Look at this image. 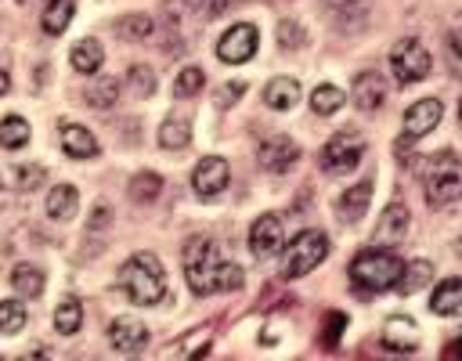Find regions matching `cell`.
Here are the masks:
<instances>
[{
	"mask_svg": "<svg viewBox=\"0 0 462 361\" xmlns=\"http://www.w3.org/2000/svg\"><path fill=\"white\" fill-rule=\"evenodd\" d=\"M184 279H189V286L199 297L231 293V290H242V282H246L242 267L214 239H192L189 242V249H184Z\"/></svg>",
	"mask_w": 462,
	"mask_h": 361,
	"instance_id": "obj_1",
	"label": "cell"
},
{
	"mask_svg": "<svg viewBox=\"0 0 462 361\" xmlns=\"http://www.w3.org/2000/svg\"><path fill=\"white\" fill-rule=\"evenodd\" d=\"M120 286L127 293L130 304L138 307H152L166 297V271L159 264L155 253H134L123 267H120Z\"/></svg>",
	"mask_w": 462,
	"mask_h": 361,
	"instance_id": "obj_2",
	"label": "cell"
},
{
	"mask_svg": "<svg viewBox=\"0 0 462 361\" xmlns=\"http://www.w3.org/2000/svg\"><path fill=\"white\" fill-rule=\"evenodd\" d=\"M405 271V260L391 249H361L354 260H350V282L365 293H383V290H394L398 279Z\"/></svg>",
	"mask_w": 462,
	"mask_h": 361,
	"instance_id": "obj_3",
	"label": "cell"
},
{
	"mask_svg": "<svg viewBox=\"0 0 462 361\" xmlns=\"http://www.w3.org/2000/svg\"><path fill=\"white\" fill-rule=\"evenodd\" d=\"M325 256H329V239H325V231H315V228L300 231V235L286 246V253H282V279H304V275H311V271H315Z\"/></svg>",
	"mask_w": 462,
	"mask_h": 361,
	"instance_id": "obj_4",
	"label": "cell"
},
{
	"mask_svg": "<svg viewBox=\"0 0 462 361\" xmlns=\"http://www.w3.org/2000/svg\"><path fill=\"white\" fill-rule=\"evenodd\" d=\"M423 189H426L430 206H448V203L458 199V192H462V166H458V159L451 152H441L430 163V170L423 177Z\"/></svg>",
	"mask_w": 462,
	"mask_h": 361,
	"instance_id": "obj_5",
	"label": "cell"
},
{
	"mask_svg": "<svg viewBox=\"0 0 462 361\" xmlns=\"http://www.w3.org/2000/svg\"><path fill=\"white\" fill-rule=\"evenodd\" d=\"M365 155V138L357 130H340L325 141L322 148V166L325 173H350Z\"/></svg>",
	"mask_w": 462,
	"mask_h": 361,
	"instance_id": "obj_6",
	"label": "cell"
},
{
	"mask_svg": "<svg viewBox=\"0 0 462 361\" xmlns=\"http://www.w3.org/2000/svg\"><path fill=\"white\" fill-rule=\"evenodd\" d=\"M430 51L416 40V37H405V40H398L394 44V51H391V69H394V76H398V83H419L426 72H430Z\"/></svg>",
	"mask_w": 462,
	"mask_h": 361,
	"instance_id": "obj_7",
	"label": "cell"
},
{
	"mask_svg": "<svg viewBox=\"0 0 462 361\" xmlns=\"http://www.w3.org/2000/svg\"><path fill=\"white\" fill-rule=\"evenodd\" d=\"M256 44H260L256 26L239 22V26H231V29L221 37V44H217V58H221V62H228V65H242V62H249V58L256 55Z\"/></svg>",
	"mask_w": 462,
	"mask_h": 361,
	"instance_id": "obj_8",
	"label": "cell"
},
{
	"mask_svg": "<svg viewBox=\"0 0 462 361\" xmlns=\"http://www.w3.org/2000/svg\"><path fill=\"white\" fill-rule=\"evenodd\" d=\"M228 180H231V166L221 155H206V159H199V166L192 173V189L203 199H214V196H221L228 189Z\"/></svg>",
	"mask_w": 462,
	"mask_h": 361,
	"instance_id": "obj_9",
	"label": "cell"
},
{
	"mask_svg": "<svg viewBox=\"0 0 462 361\" xmlns=\"http://www.w3.org/2000/svg\"><path fill=\"white\" fill-rule=\"evenodd\" d=\"M286 242V231H282V217L279 214H264L253 221V231H249V249L253 256H274Z\"/></svg>",
	"mask_w": 462,
	"mask_h": 361,
	"instance_id": "obj_10",
	"label": "cell"
},
{
	"mask_svg": "<svg viewBox=\"0 0 462 361\" xmlns=\"http://www.w3.org/2000/svg\"><path fill=\"white\" fill-rule=\"evenodd\" d=\"M256 159H260V166H264L267 173H286V170L300 159V145L290 141V138H271V141L260 145Z\"/></svg>",
	"mask_w": 462,
	"mask_h": 361,
	"instance_id": "obj_11",
	"label": "cell"
},
{
	"mask_svg": "<svg viewBox=\"0 0 462 361\" xmlns=\"http://www.w3.org/2000/svg\"><path fill=\"white\" fill-rule=\"evenodd\" d=\"M441 116H444V105L437 102V98H423V102H416L408 113H405V138H423V134H430L437 123H441Z\"/></svg>",
	"mask_w": 462,
	"mask_h": 361,
	"instance_id": "obj_12",
	"label": "cell"
},
{
	"mask_svg": "<svg viewBox=\"0 0 462 361\" xmlns=\"http://www.w3.org/2000/svg\"><path fill=\"white\" fill-rule=\"evenodd\" d=\"M408 224H412L408 206H405V203H391V206L383 210L380 224H376V242H380V246H398V242H405Z\"/></svg>",
	"mask_w": 462,
	"mask_h": 361,
	"instance_id": "obj_13",
	"label": "cell"
},
{
	"mask_svg": "<svg viewBox=\"0 0 462 361\" xmlns=\"http://www.w3.org/2000/svg\"><path fill=\"white\" fill-rule=\"evenodd\" d=\"M109 343H113L120 354H138V350H145V343H148V329H145L141 322H134V318H116V322L109 325Z\"/></svg>",
	"mask_w": 462,
	"mask_h": 361,
	"instance_id": "obj_14",
	"label": "cell"
},
{
	"mask_svg": "<svg viewBox=\"0 0 462 361\" xmlns=\"http://www.w3.org/2000/svg\"><path fill=\"white\" fill-rule=\"evenodd\" d=\"M383 102H387V83H383V76H380V72H361V76L354 80V105H357L361 113H376Z\"/></svg>",
	"mask_w": 462,
	"mask_h": 361,
	"instance_id": "obj_15",
	"label": "cell"
},
{
	"mask_svg": "<svg viewBox=\"0 0 462 361\" xmlns=\"http://www.w3.org/2000/svg\"><path fill=\"white\" fill-rule=\"evenodd\" d=\"M383 347L387 350H398V354H412L416 347H419V329H416V322L412 318H391L387 325H383Z\"/></svg>",
	"mask_w": 462,
	"mask_h": 361,
	"instance_id": "obj_16",
	"label": "cell"
},
{
	"mask_svg": "<svg viewBox=\"0 0 462 361\" xmlns=\"http://www.w3.org/2000/svg\"><path fill=\"white\" fill-rule=\"evenodd\" d=\"M368 203H373V180H361V185H354L350 192H343V196H340V203H336V214H340V221H347V224H357V221L365 217Z\"/></svg>",
	"mask_w": 462,
	"mask_h": 361,
	"instance_id": "obj_17",
	"label": "cell"
},
{
	"mask_svg": "<svg viewBox=\"0 0 462 361\" xmlns=\"http://www.w3.org/2000/svg\"><path fill=\"white\" fill-rule=\"evenodd\" d=\"M430 311L441 315V318H455L462 315V279H444L433 297H430Z\"/></svg>",
	"mask_w": 462,
	"mask_h": 361,
	"instance_id": "obj_18",
	"label": "cell"
},
{
	"mask_svg": "<svg viewBox=\"0 0 462 361\" xmlns=\"http://www.w3.org/2000/svg\"><path fill=\"white\" fill-rule=\"evenodd\" d=\"M264 102H267L271 109H279V113L293 109V105L300 102V83H297L293 76H274V80L264 87Z\"/></svg>",
	"mask_w": 462,
	"mask_h": 361,
	"instance_id": "obj_19",
	"label": "cell"
},
{
	"mask_svg": "<svg viewBox=\"0 0 462 361\" xmlns=\"http://www.w3.org/2000/svg\"><path fill=\"white\" fill-rule=\"evenodd\" d=\"M62 148H65V155H72V159H90V155H98L95 134H90L87 127H76V123L62 127Z\"/></svg>",
	"mask_w": 462,
	"mask_h": 361,
	"instance_id": "obj_20",
	"label": "cell"
},
{
	"mask_svg": "<svg viewBox=\"0 0 462 361\" xmlns=\"http://www.w3.org/2000/svg\"><path fill=\"white\" fill-rule=\"evenodd\" d=\"M159 145H163V148H170V152L189 148V145H192V123L184 120V116H170V120H163V127H159Z\"/></svg>",
	"mask_w": 462,
	"mask_h": 361,
	"instance_id": "obj_21",
	"label": "cell"
},
{
	"mask_svg": "<svg viewBox=\"0 0 462 361\" xmlns=\"http://www.w3.org/2000/svg\"><path fill=\"white\" fill-rule=\"evenodd\" d=\"M72 15H76V0H51V4L44 8V15H40V26H44V33L62 37L65 26L72 22Z\"/></svg>",
	"mask_w": 462,
	"mask_h": 361,
	"instance_id": "obj_22",
	"label": "cell"
},
{
	"mask_svg": "<svg viewBox=\"0 0 462 361\" xmlns=\"http://www.w3.org/2000/svg\"><path fill=\"white\" fill-rule=\"evenodd\" d=\"M69 58H72V69H76V72H87V76H90V72H98V69H102L105 51H102V44H98L95 37H87V40H80V44L72 47V55H69Z\"/></svg>",
	"mask_w": 462,
	"mask_h": 361,
	"instance_id": "obj_23",
	"label": "cell"
},
{
	"mask_svg": "<svg viewBox=\"0 0 462 361\" xmlns=\"http://www.w3.org/2000/svg\"><path fill=\"white\" fill-rule=\"evenodd\" d=\"M76 203H80L76 189H72V185H58V189H51V196H47V217H51V221H69V217L76 214Z\"/></svg>",
	"mask_w": 462,
	"mask_h": 361,
	"instance_id": "obj_24",
	"label": "cell"
},
{
	"mask_svg": "<svg viewBox=\"0 0 462 361\" xmlns=\"http://www.w3.org/2000/svg\"><path fill=\"white\" fill-rule=\"evenodd\" d=\"M433 279V264L430 260H412V264H405V271H401V279H398V293H416V290H423L426 282Z\"/></svg>",
	"mask_w": 462,
	"mask_h": 361,
	"instance_id": "obj_25",
	"label": "cell"
},
{
	"mask_svg": "<svg viewBox=\"0 0 462 361\" xmlns=\"http://www.w3.org/2000/svg\"><path fill=\"white\" fill-rule=\"evenodd\" d=\"M347 102V95L336 87V83H322V87H315V95H311V109H315V116H332L340 105Z\"/></svg>",
	"mask_w": 462,
	"mask_h": 361,
	"instance_id": "obj_26",
	"label": "cell"
},
{
	"mask_svg": "<svg viewBox=\"0 0 462 361\" xmlns=\"http://www.w3.org/2000/svg\"><path fill=\"white\" fill-rule=\"evenodd\" d=\"M80 325H83V307H80L76 297H65L58 304V311H55V329L62 336H72V332H80Z\"/></svg>",
	"mask_w": 462,
	"mask_h": 361,
	"instance_id": "obj_27",
	"label": "cell"
},
{
	"mask_svg": "<svg viewBox=\"0 0 462 361\" xmlns=\"http://www.w3.org/2000/svg\"><path fill=\"white\" fill-rule=\"evenodd\" d=\"M159 192H163V177L159 173H152V170L134 173V180H130V199L134 203H155Z\"/></svg>",
	"mask_w": 462,
	"mask_h": 361,
	"instance_id": "obj_28",
	"label": "cell"
},
{
	"mask_svg": "<svg viewBox=\"0 0 462 361\" xmlns=\"http://www.w3.org/2000/svg\"><path fill=\"white\" fill-rule=\"evenodd\" d=\"M12 286L22 293V297H29V300H37L40 293H44V275L33 267V264H19L15 267V275H12Z\"/></svg>",
	"mask_w": 462,
	"mask_h": 361,
	"instance_id": "obj_29",
	"label": "cell"
},
{
	"mask_svg": "<svg viewBox=\"0 0 462 361\" xmlns=\"http://www.w3.org/2000/svg\"><path fill=\"white\" fill-rule=\"evenodd\" d=\"M0 145L4 148H26L29 145V123L22 116L0 120Z\"/></svg>",
	"mask_w": 462,
	"mask_h": 361,
	"instance_id": "obj_30",
	"label": "cell"
},
{
	"mask_svg": "<svg viewBox=\"0 0 462 361\" xmlns=\"http://www.w3.org/2000/svg\"><path fill=\"white\" fill-rule=\"evenodd\" d=\"M116 98H120V80L116 76H105L87 90V105H95V109H113Z\"/></svg>",
	"mask_w": 462,
	"mask_h": 361,
	"instance_id": "obj_31",
	"label": "cell"
},
{
	"mask_svg": "<svg viewBox=\"0 0 462 361\" xmlns=\"http://www.w3.org/2000/svg\"><path fill=\"white\" fill-rule=\"evenodd\" d=\"M26 307L19 304V300H0V332H8V336H15V332H22L26 329Z\"/></svg>",
	"mask_w": 462,
	"mask_h": 361,
	"instance_id": "obj_32",
	"label": "cell"
},
{
	"mask_svg": "<svg viewBox=\"0 0 462 361\" xmlns=\"http://www.w3.org/2000/svg\"><path fill=\"white\" fill-rule=\"evenodd\" d=\"M152 19L148 15H123L120 22H116V33L123 37V40H148L152 37Z\"/></svg>",
	"mask_w": 462,
	"mask_h": 361,
	"instance_id": "obj_33",
	"label": "cell"
},
{
	"mask_svg": "<svg viewBox=\"0 0 462 361\" xmlns=\"http://www.w3.org/2000/svg\"><path fill=\"white\" fill-rule=\"evenodd\" d=\"M203 87H206L203 69H184V72L177 76V83H173V95H177V98H196Z\"/></svg>",
	"mask_w": 462,
	"mask_h": 361,
	"instance_id": "obj_34",
	"label": "cell"
},
{
	"mask_svg": "<svg viewBox=\"0 0 462 361\" xmlns=\"http://www.w3.org/2000/svg\"><path fill=\"white\" fill-rule=\"evenodd\" d=\"M127 80H130V87H134V95H138V98H148L152 90H155V72H152L148 65H134Z\"/></svg>",
	"mask_w": 462,
	"mask_h": 361,
	"instance_id": "obj_35",
	"label": "cell"
},
{
	"mask_svg": "<svg viewBox=\"0 0 462 361\" xmlns=\"http://www.w3.org/2000/svg\"><path fill=\"white\" fill-rule=\"evenodd\" d=\"M12 173H15V177H12V185H15V189H22V192L37 189L40 180H44V170H40V166H15Z\"/></svg>",
	"mask_w": 462,
	"mask_h": 361,
	"instance_id": "obj_36",
	"label": "cell"
},
{
	"mask_svg": "<svg viewBox=\"0 0 462 361\" xmlns=\"http://www.w3.org/2000/svg\"><path fill=\"white\" fill-rule=\"evenodd\" d=\"M242 95H246V83L231 80V83H224V87L217 90V95H214V102H217V109H228V105H235Z\"/></svg>",
	"mask_w": 462,
	"mask_h": 361,
	"instance_id": "obj_37",
	"label": "cell"
},
{
	"mask_svg": "<svg viewBox=\"0 0 462 361\" xmlns=\"http://www.w3.org/2000/svg\"><path fill=\"white\" fill-rule=\"evenodd\" d=\"M304 40H307V37H304L300 22H290V19H286V22L279 26V44H282V47L293 51V47H304Z\"/></svg>",
	"mask_w": 462,
	"mask_h": 361,
	"instance_id": "obj_38",
	"label": "cell"
},
{
	"mask_svg": "<svg viewBox=\"0 0 462 361\" xmlns=\"http://www.w3.org/2000/svg\"><path fill=\"white\" fill-rule=\"evenodd\" d=\"M448 51H451V72H455V76H462V22L451 29Z\"/></svg>",
	"mask_w": 462,
	"mask_h": 361,
	"instance_id": "obj_39",
	"label": "cell"
},
{
	"mask_svg": "<svg viewBox=\"0 0 462 361\" xmlns=\"http://www.w3.org/2000/svg\"><path fill=\"white\" fill-rule=\"evenodd\" d=\"M343 325H347V318H343L340 311H332V315H329V329L322 332V343H325V347H336V340H340Z\"/></svg>",
	"mask_w": 462,
	"mask_h": 361,
	"instance_id": "obj_40",
	"label": "cell"
},
{
	"mask_svg": "<svg viewBox=\"0 0 462 361\" xmlns=\"http://www.w3.org/2000/svg\"><path fill=\"white\" fill-rule=\"evenodd\" d=\"M109 217H113V210L109 206H98V214H90V231H102L109 224Z\"/></svg>",
	"mask_w": 462,
	"mask_h": 361,
	"instance_id": "obj_41",
	"label": "cell"
},
{
	"mask_svg": "<svg viewBox=\"0 0 462 361\" xmlns=\"http://www.w3.org/2000/svg\"><path fill=\"white\" fill-rule=\"evenodd\" d=\"M4 95H8V72L0 69V98H4Z\"/></svg>",
	"mask_w": 462,
	"mask_h": 361,
	"instance_id": "obj_42",
	"label": "cell"
},
{
	"mask_svg": "<svg viewBox=\"0 0 462 361\" xmlns=\"http://www.w3.org/2000/svg\"><path fill=\"white\" fill-rule=\"evenodd\" d=\"M455 357H462V340H455V350H451Z\"/></svg>",
	"mask_w": 462,
	"mask_h": 361,
	"instance_id": "obj_43",
	"label": "cell"
},
{
	"mask_svg": "<svg viewBox=\"0 0 462 361\" xmlns=\"http://www.w3.org/2000/svg\"><path fill=\"white\" fill-rule=\"evenodd\" d=\"M458 123H462V98H458Z\"/></svg>",
	"mask_w": 462,
	"mask_h": 361,
	"instance_id": "obj_44",
	"label": "cell"
},
{
	"mask_svg": "<svg viewBox=\"0 0 462 361\" xmlns=\"http://www.w3.org/2000/svg\"><path fill=\"white\" fill-rule=\"evenodd\" d=\"M329 4H347V0H329Z\"/></svg>",
	"mask_w": 462,
	"mask_h": 361,
	"instance_id": "obj_45",
	"label": "cell"
},
{
	"mask_svg": "<svg viewBox=\"0 0 462 361\" xmlns=\"http://www.w3.org/2000/svg\"><path fill=\"white\" fill-rule=\"evenodd\" d=\"M0 189H4V177H0Z\"/></svg>",
	"mask_w": 462,
	"mask_h": 361,
	"instance_id": "obj_46",
	"label": "cell"
},
{
	"mask_svg": "<svg viewBox=\"0 0 462 361\" xmlns=\"http://www.w3.org/2000/svg\"><path fill=\"white\" fill-rule=\"evenodd\" d=\"M458 253H462V239H458Z\"/></svg>",
	"mask_w": 462,
	"mask_h": 361,
	"instance_id": "obj_47",
	"label": "cell"
}]
</instances>
